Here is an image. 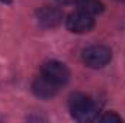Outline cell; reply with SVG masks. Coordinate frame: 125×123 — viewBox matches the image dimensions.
Returning a JSON list of instances; mask_svg holds the SVG:
<instances>
[{
	"label": "cell",
	"mask_w": 125,
	"mask_h": 123,
	"mask_svg": "<svg viewBox=\"0 0 125 123\" xmlns=\"http://www.w3.org/2000/svg\"><path fill=\"white\" fill-rule=\"evenodd\" d=\"M70 112L71 116L79 122H93L97 119L99 106L89 96L82 93H74L70 97Z\"/></svg>",
	"instance_id": "obj_1"
},
{
	"label": "cell",
	"mask_w": 125,
	"mask_h": 123,
	"mask_svg": "<svg viewBox=\"0 0 125 123\" xmlns=\"http://www.w3.org/2000/svg\"><path fill=\"white\" fill-rule=\"evenodd\" d=\"M112 58V52L105 45H92L86 48L82 54L83 62L90 68H102Z\"/></svg>",
	"instance_id": "obj_2"
},
{
	"label": "cell",
	"mask_w": 125,
	"mask_h": 123,
	"mask_svg": "<svg viewBox=\"0 0 125 123\" xmlns=\"http://www.w3.org/2000/svg\"><path fill=\"white\" fill-rule=\"evenodd\" d=\"M42 75H45L48 80L55 83L58 87L64 86L70 78L68 68L60 61H48L42 65Z\"/></svg>",
	"instance_id": "obj_3"
},
{
	"label": "cell",
	"mask_w": 125,
	"mask_h": 123,
	"mask_svg": "<svg viewBox=\"0 0 125 123\" xmlns=\"http://www.w3.org/2000/svg\"><path fill=\"white\" fill-rule=\"evenodd\" d=\"M67 29L70 32H74V33H84V32H89L90 29H93L94 26V19L93 16L79 10V12H74L71 13L68 18H67Z\"/></svg>",
	"instance_id": "obj_4"
},
{
	"label": "cell",
	"mask_w": 125,
	"mask_h": 123,
	"mask_svg": "<svg viewBox=\"0 0 125 123\" xmlns=\"http://www.w3.org/2000/svg\"><path fill=\"white\" fill-rule=\"evenodd\" d=\"M36 19L42 28L52 29L62 22V12L54 6H44L36 12Z\"/></svg>",
	"instance_id": "obj_5"
},
{
	"label": "cell",
	"mask_w": 125,
	"mask_h": 123,
	"mask_svg": "<svg viewBox=\"0 0 125 123\" xmlns=\"http://www.w3.org/2000/svg\"><path fill=\"white\" fill-rule=\"evenodd\" d=\"M32 90L35 93V96H38L41 98H51L57 94L58 86L41 74V77L35 78V81L32 84Z\"/></svg>",
	"instance_id": "obj_6"
},
{
	"label": "cell",
	"mask_w": 125,
	"mask_h": 123,
	"mask_svg": "<svg viewBox=\"0 0 125 123\" xmlns=\"http://www.w3.org/2000/svg\"><path fill=\"white\" fill-rule=\"evenodd\" d=\"M76 1H77L79 10H82L90 16H94L103 10V4L100 0H76Z\"/></svg>",
	"instance_id": "obj_7"
},
{
	"label": "cell",
	"mask_w": 125,
	"mask_h": 123,
	"mask_svg": "<svg viewBox=\"0 0 125 123\" xmlns=\"http://www.w3.org/2000/svg\"><path fill=\"white\" fill-rule=\"evenodd\" d=\"M100 122L103 123H119L122 122V119L116 114V113H114V112H108V113H105L102 117H100Z\"/></svg>",
	"instance_id": "obj_8"
},
{
	"label": "cell",
	"mask_w": 125,
	"mask_h": 123,
	"mask_svg": "<svg viewBox=\"0 0 125 123\" xmlns=\"http://www.w3.org/2000/svg\"><path fill=\"white\" fill-rule=\"evenodd\" d=\"M58 3H61V4H71V3H74L76 0H57Z\"/></svg>",
	"instance_id": "obj_9"
},
{
	"label": "cell",
	"mask_w": 125,
	"mask_h": 123,
	"mask_svg": "<svg viewBox=\"0 0 125 123\" xmlns=\"http://www.w3.org/2000/svg\"><path fill=\"white\" fill-rule=\"evenodd\" d=\"M0 1H3V3H10L12 0H0Z\"/></svg>",
	"instance_id": "obj_10"
},
{
	"label": "cell",
	"mask_w": 125,
	"mask_h": 123,
	"mask_svg": "<svg viewBox=\"0 0 125 123\" xmlns=\"http://www.w3.org/2000/svg\"><path fill=\"white\" fill-rule=\"evenodd\" d=\"M118 1H125V0H118Z\"/></svg>",
	"instance_id": "obj_11"
}]
</instances>
